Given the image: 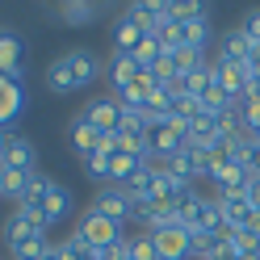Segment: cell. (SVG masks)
Returning <instances> with one entry per match:
<instances>
[{
    "instance_id": "30",
    "label": "cell",
    "mask_w": 260,
    "mask_h": 260,
    "mask_svg": "<svg viewBox=\"0 0 260 260\" xmlns=\"http://www.w3.org/2000/svg\"><path fill=\"white\" fill-rule=\"evenodd\" d=\"M46 260H72V252H68V239H63V243H51V252H46Z\"/></svg>"
},
{
    "instance_id": "24",
    "label": "cell",
    "mask_w": 260,
    "mask_h": 260,
    "mask_svg": "<svg viewBox=\"0 0 260 260\" xmlns=\"http://www.w3.org/2000/svg\"><path fill=\"white\" fill-rule=\"evenodd\" d=\"M210 38H214V29H210V17H198L185 25V46H193V51H206Z\"/></svg>"
},
{
    "instance_id": "22",
    "label": "cell",
    "mask_w": 260,
    "mask_h": 260,
    "mask_svg": "<svg viewBox=\"0 0 260 260\" xmlns=\"http://www.w3.org/2000/svg\"><path fill=\"white\" fill-rule=\"evenodd\" d=\"M218 248H222L218 235H206V231H193V235H189V256H193V260H214Z\"/></svg>"
},
{
    "instance_id": "28",
    "label": "cell",
    "mask_w": 260,
    "mask_h": 260,
    "mask_svg": "<svg viewBox=\"0 0 260 260\" xmlns=\"http://www.w3.org/2000/svg\"><path fill=\"white\" fill-rule=\"evenodd\" d=\"M68 252H72V260H101V252L88 248V243L76 239V235H68Z\"/></svg>"
},
{
    "instance_id": "13",
    "label": "cell",
    "mask_w": 260,
    "mask_h": 260,
    "mask_svg": "<svg viewBox=\"0 0 260 260\" xmlns=\"http://www.w3.org/2000/svg\"><path fill=\"white\" fill-rule=\"evenodd\" d=\"M155 256L159 260H189V231L185 226H164L155 231Z\"/></svg>"
},
{
    "instance_id": "1",
    "label": "cell",
    "mask_w": 260,
    "mask_h": 260,
    "mask_svg": "<svg viewBox=\"0 0 260 260\" xmlns=\"http://www.w3.org/2000/svg\"><path fill=\"white\" fill-rule=\"evenodd\" d=\"M92 80H101V59L84 46H76V51H63L59 59L46 63V88L55 96H72L80 88H88Z\"/></svg>"
},
{
    "instance_id": "11",
    "label": "cell",
    "mask_w": 260,
    "mask_h": 260,
    "mask_svg": "<svg viewBox=\"0 0 260 260\" xmlns=\"http://www.w3.org/2000/svg\"><path fill=\"white\" fill-rule=\"evenodd\" d=\"M72 206H76L72 189H68V185H59V181H51V189H46V198H42V222H46V231H51L55 222L68 218V214H72Z\"/></svg>"
},
{
    "instance_id": "20",
    "label": "cell",
    "mask_w": 260,
    "mask_h": 260,
    "mask_svg": "<svg viewBox=\"0 0 260 260\" xmlns=\"http://www.w3.org/2000/svg\"><path fill=\"white\" fill-rule=\"evenodd\" d=\"M46 189H51V181H46L42 172L29 176V185H25V198L17 202V210H29V214H42V198H46Z\"/></svg>"
},
{
    "instance_id": "7",
    "label": "cell",
    "mask_w": 260,
    "mask_h": 260,
    "mask_svg": "<svg viewBox=\"0 0 260 260\" xmlns=\"http://www.w3.org/2000/svg\"><path fill=\"white\" fill-rule=\"evenodd\" d=\"M92 210H96V214H105V218H113V222L135 218V202L126 198V189H122V185H105V189L92 198Z\"/></svg>"
},
{
    "instance_id": "8",
    "label": "cell",
    "mask_w": 260,
    "mask_h": 260,
    "mask_svg": "<svg viewBox=\"0 0 260 260\" xmlns=\"http://www.w3.org/2000/svg\"><path fill=\"white\" fill-rule=\"evenodd\" d=\"M210 181H214V198H235V193H248L252 172L231 159V164H218L214 172H210Z\"/></svg>"
},
{
    "instance_id": "19",
    "label": "cell",
    "mask_w": 260,
    "mask_h": 260,
    "mask_svg": "<svg viewBox=\"0 0 260 260\" xmlns=\"http://www.w3.org/2000/svg\"><path fill=\"white\" fill-rule=\"evenodd\" d=\"M96 9L92 0H68V5H59V21L63 25H92L96 21Z\"/></svg>"
},
{
    "instance_id": "5",
    "label": "cell",
    "mask_w": 260,
    "mask_h": 260,
    "mask_svg": "<svg viewBox=\"0 0 260 260\" xmlns=\"http://www.w3.org/2000/svg\"><path fill=\"white\" fill-rule=\"evenodd\" d=\"M0 76H9V80L25 76V38L5 25H0Z\"/></svg>"
},
{
    "instance_id": "14",
    "label": "cell",
    "mask_w": 260,
    "mask_h": 260,
    "mask_svg": "<svg viewBox=\"0 0 260 260\" xmlns=\"http://www.w3.org/2000/svg\"><path fill=\"white\" fill-rule=\"evenodd\" d=\"M155 88H159V80H155L151 72H139V76L118 92V101H122V109H143V113H147V101H151Z\"/></svg>"
},
{
    "instance_id": "23",
    "label": "cell",
    "mask_w": 260,
    "mask_h": 260,
    "mask_svg": "<svg viewBox=\"0 0 260 260\" xmlns=\"http://www.w3.org/2000/svg\"><path fill=\"white\" fill-rule=\"evenodd\" d=\"M25 185H29V176H25V172H9V168H0V198L21 202V198H25Z\"/></svg>"
},
{
    "instance_id": "26",
    "label": "cell",
    "mask_w": 260,
    "mask_h": 260,
    "mask_svg": "<svg viewBox=\"0 0 260 260\" xmlns=\"http://www.w3.org/2000/svg\"><path fill=\"white\" fill-rule=\"evenodd\" d=\"M168 59L176 63V72H181V80H185L189 72H198L202 63H206V59H202V51H193V46H181V51H172Z\"/></svg>"
},
{
    "instance_id": "9",
    "label": "cell",
    "mask_w": 260,
    "mask_h": 260,
    "mask_svg": "<svg viewBox=\"0 0 260 260\" xmlns=\"http://www.w3.org/2000/svg\"><path fill=\"white\" fill-rule=\"evenodd\" d=\"M68 139H72V151L80 155V159H88L92 151H101V143H105V135L96 130L84 113H76L72 118V126H68Z\"/></svg>"
},
{
    "instance_id": "27",
    "label": "cell",
    "mask_w": 260,
    "mask_h": 260,
    "mask_svg": "<svg viewBox=\"0 0 260 260\" xmlns=\"http://www.w3.org/2000/svg\"><path fill=\"white\" fill-rule=\"evenodd\" d=\"M84 168H88V176H96V181H105V185H109V168H113V155H109V151H92V155L84 159Z\"/></svg>"
},
{
    "instance_id": "2",
    "label": "cell",
    "mask_w": 260,
    "mask_h": 260,
    "mask_svg": "<svg viewBox=\"0 0 260 260\" xmlns=\"http://www.w3.org/2000/svg\"><path fill=\"white\" fill-rule=\"evenodd\" d=\"M0 239H5V248H9V252H21L25 243L46 239V222H42V214H29V210H13V214L5 218V226H0Z\"/></svg>"
},
{
    "instance_id": "16",
    "label": "cell",
    "mask_w": 260,
    "mask_h": 260,
    "mask_svg": "<svg viewBox=\"0 0 260 260\" xmlns=\"http://www.w3.org/2000/svg\"><path fill=\"white\" fill-rule=\"evenodd\" d=\"M143 68H139V63H135V55H118V51H113V59H109V68H105V80H109V84H113V96H118L126 84H130V80H135Z\"/></svg>"
},
{
    "instance_id": "29",
    "label": "cell",
    "mask_w": 260,
    "mask_h": 260,
    "mask_svg": "<svg viewBox=\"0 0 260 260\" xmlns=\"http://www.w3.org/2000/svg\"><path fill=\"white\" fill-rule=\"evenodd\" d=\"M239 29H243V34H248V42L256 46V42H260V9H252L248 17H243V25H239Z\"/></svg>"
},
{
    "instance_id": "32",
    "label": "cell",
    "mask_w": 260,
    "mask_h": 260,
    "mask_svg": "<svg viewBox=\"0 0 260 260\" xmlns=\"http://www.w3.org/2000/svg\"><path fill=\"white\" fill-rule=\"evenodd\" d=\"M248 68H252V72H256V76H260V42H256V46H252V55H248Z\"/></svg>"
},
{
    "instance_id": "21",
    "label": "cell",
    "mask_w": 260,
    "mask_h": 260,
    "mask_svg": "<svg viewBox=\"0 0 260 260\" xmlns=\"http://www.w3.org/2000/svg\"><path fill=\"white\" fill-rule=\"evenodd\" d=\"M168 17L176 25H189V21H198V17H210V9L202 5V0H172L168 5Z\"/></svg>"
},
{
    "instance_id": "31",
    "label": "cell",
    "mask_w": 260,
    "mask_h": 260,
    "mask_svg": "<svg viewBox=\"0 0 260 260\" xmlns=\"http://www.w3.org/2000/svg\"><path fill=\"white\" fill-rule=\"evenodd\" d=\"M248 202L260 210V176H252V185H248Z\"/></svg>"
},
{
    "instance_id": "17",
    "label": "cell",
    "mask_w": 260,
    "mask_h": 260,
    "mask_svg": "<svg viewBox=\"0 0 260 260\" xmlns=\"http://www.w3.org/2000/svg\"><path fill=\"white\" fill-rule=\"evenodd\" d=\"M248 55H252V42H248L243 29H226V34L218 38V59H226V63H248Z\"/></svg>"
},
{
    "instance_id": "10",
    "label": "cell",
    "mask_w": 260,
    "mask_h": 260,
    "mask_svg": "<svg viewBox=\"0 0 260 260\" xmlns=\"http://www.w3.org/2000/svg\"><path fill=\"white\" fill-rule=\"evenodd\" d=\"M25 109V80H9L0 76V130L13 126Z\"/></svg>"
},
{
    "instance_id": "25",
    "label": "cell",
    "mask_w": 260,
    "mask_h": 260,
    "mask_svg": "<svg viewBox=\"0 0 260 260\" xmlns=\"http://www.w3.org/2000/svg\"><path fill=\"white\" fill-rule=\"evenodd\" d=\"M126 256H130V260H159V256H155V239H151L147 231H143V235H130V239H126Z\"/></svg>"
},
{
    "instance_id": "4",
    "label": "cell",
    "mask_w": 260,
    "mask_h": 260,
    "mask_svg": "<svg viewBox=\"0 0 260 260\" xmlns=\"http://www.w3.org/2000/svg\"><path fill=\"white\" fill-rule=\"evenodd\" d=\"M147 147H151V159H155V164H164V159H172L176 151H185V147H189V130L176 122V118L151 122V139H147Z\"/></svg>"
},
{
    "instance_id": "18",
    "label": "cell",
    "mask_w": 260,
    "mask_h": 260,
    "mask_svg": "<svg viewBox=\"0 0 260 260\" xmlns=\"http://www.w3.org/2000/svg\"><path fill=\"white\" fill-rule=\"evenodd\" d=\"M189 143H193V147H218V143H222V135H218V122L214 118H210V113H198V118H193L189 122Z\"/></svg>"
},
{
    "instance_id": "3",
    "label": "cell",
    "mask_w": 260,
    "mask_h": 260,
    "mask_svg": "<svg viewBox=\"0 0 260 260\" xmlns=\"http://www.w3.org/2000/svg\"><path fill=\"white\" fill-rule=\"evenodd\" d=\"M76 239H84L88 248H96V252H105V248H113V243H122L126 235H122V222H113V218H105V214H96V210H88V214H80V222H76V231H72Z\"/></svg>"
},
{
    "instance_id": "12",
    "label": "cell",
    "mask_w": 260,
    "mask_h": 260,
    "mask_svg": "<svg viewBox=\"0 0 260 260\" xmlns=\"http://www.w3.org/2000/svg\"><path fill=\"white\" fill-rule=\"evenodd\" d=\"M0 168L34 176V172H38V151H34V143L21 139V135H9V151H5V164H0Z\"/></svg>"
},
{
    "instance_id": "15",
    "label": "cell",
    "mask_w": 260,
    "mask_h": 260,
    "mask_svg": "<svg viewBox=\"0 0 260 260\" xmlns=\"http://www.w3.org/2000/svg\"><path fill=\"white\" fill-rule=\"evenodd\" d=\"M143 38H147V29L130 17V13H122V17L113 21V51H118V55H135Z\"/></svg>"
},
{
    "instance_id": "33",
    "label": "cell",
    "mask_w": 260,
    "mask_h": 260,
    "mask_svg": "<svg viewBox=\"0 0 260 260\" xmlns=\"http://www.w3.org/2000/svg\"><path fill=\"white\" fill-rule=\"evenodd\" d=\"M5 151H9V135L0 130V164H5Z\"/></svg>"
},
{
    "instance_id": "6",
    "label": "cell",
    "mask_w": 260,
    "mask_h": 260,
    "mask_svg": "<svg viewBox=\"0 0 260 260\" xmlns=\"http://www.w3.org/2000/svg\"><path fill=\"white\" fill-rule=\"evenodd\" d=\"M84 118L101 130V135H118V122H122V101L118 96H92V101L84 105Z\"/></svg>"
}]
</instances>
